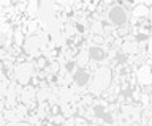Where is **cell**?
I'll list each match as a JSON object with an SVG mask.
<instances>
[{"instance_id":"obj_1","label":"cell","mask_w":152,"mask_h":126,"mask_svg":"<svg viewBox=\"0 0 152 126\" xmlns=\"http://www.w3.org/2000/svg\"><path fill=\"white\" fill-rule=\"evenodd\" d=\"M37 69H35V63L33 62H27L22 65H16L14 66V73H13V81H16L19 85L26 87L30 85L32 77L35 76Z\"/></svg>"},{"instance_id":"obj_2","label":"cell","mask_w":152,"mask_h":126,"mask_svg":"<svg viewBox=\"0 0 152 126\" xmlns=\"http://www.w3.org/2000/svg\"><path fill=\"white\" fill-rule=\"evenodd\" d=\"M32 101H37V88L33 85H26L19 93V102L28 106Z\"/></svg>"},{"instance_id":"obj_3","label":"cell","mask_w":152,"mask_h":126,"mask_svg":"<svg viewBox=\"0 0 152 126\" xmlns=\"http://www.w3.org/2000/svg\"><path fill=\"white\" fill-rule=\"evenodd\" d=\"M132 14L138 17V19H149L151 17V10H149V6H146L144 3H140V5H136L135 8L132 10Z\"/></svg>"},{"instance_id":"obj_4","label":"cell","mask_w":152,"mask_h":126,"mask_svg":"<svg viewBox=\"0 0 152 126\" xmlns=\"http://www.w3.org/2000/svg\"><path fill=\"white\" fill-rule=\"evenodd\" d=\"M60 69H62L60 63L57 62V60H54V62H49V65H48V68L45 69V71H46L48 74H52V76H59Z\"/></svg>"},{"instance_id":"obj_5","label":"cell","mask_w":152,"mask_h":126,"mask_svg":"<svg viewBox=\"0 0 152 126\" xmlns=\"http://www.w3.org/2000/svg\"><path fill=\"white\" fill-rule=\"evenodd\" d=\"M60 112H62V115H64L65 118H70V117L76 115L73 107H71V104H68V102H60Z\"/></svg>"},{"instance_id":"obj_6","label":"cell","mask_w":152,"mask_h":126,"mask_svg":"<svg viewBox=\"0 0 152 126\" xmlns=\"http://www.w3.org/2000/svg\"><path fill=\"white\" fill-rule=\"evenodd\" d=\"M33 63H35V69H37V71H45V69L48 68V65H49V60H48L45 55H41V57L37 58Z\"/></svg>"},{"instance_id":"obj_7","label":"cell","mask_w":152,"mask_h":126,"mask_svg":"<svg viewBox=\"0 0 152 126\" xmlns=\"http://www.w3.org/2000/svg\"><path fill=\"white\" fill-rule=\"evenodd\" d=\"M95 99H97V98H95L94 95H90V93H86L84 96H81V104H83L84 107H92L94 106V102H95Z\"/></svg>"},{"instance_id":"obj_8","label":"cell","mask_w":152,"mask_h":126,"mask_svg":"<svg viewBox=\"0 0 152 126\" xmlns=\"http://www.w3.org/2000/svg\"><path fill=\"white\" fill-rule=\"evenodd\" d=\"M64 126H76V115L75 117H70V118H65Z\"/></svg>"},{"instance_id":"obj_9","label":"cell","mask_w":152,"mask_h":126,"mask_svg":"<svg viewBox=\"0 0 152 126\" xmlns=\"http://www.w3.org/2000/svg\"><path fill=\"white\" fill-rule=\"evenodd\" d=\"M146 52H147V55L149 57H152V36L149 40H147V46H146Z\"/></svg>"},{"instance_id":"obj_10","label":"cell","mask_w":152,"mask_h":126,"mask_svg":"<svg viewBox=\"0 0 152 126\" xmlns=\"http://www.w3.org/2000/svg\"><path fill=\"white\" fill-rule=\"evenodd\" d=\"M7 126H32L28 121H19V123H8Z\"/></svg>"},{"instance_id":"obj_11","label":"cell","mask_w":152,"mask_h":126,"mask_svg":"<svg viewBox=\"0 0 152 126\" xmlns=\"http://www.w3.org/2000/svg\"><path fill=\"white\" fill-rule=\"evenodd\" d=\"M37 126H46V125H45V121H41V123H40V125H37Z\"/></svg>"}]
</instances>
